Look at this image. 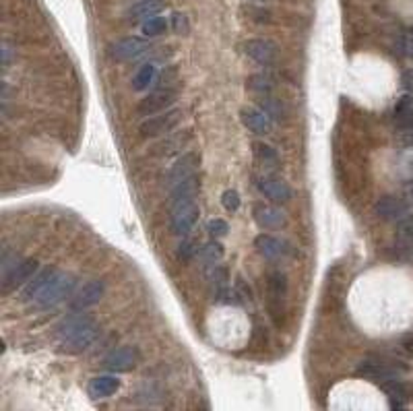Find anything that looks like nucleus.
<instances>
[{"label": "nucleus", "instance_id": "f257e3e1", "mask_svg": "<svg viewBox=\"0 0 413 411\" xmlns=\"http://www.w3.org/2000/svg\"><path fill=\"white\" fill-rule=\"evenodd\" d=\"M56 341L59 348L66 353L85 352L98 337V325L87 314H72L64 318L56 327Z\"/></svg>", "mask_w": 413, "mask_h": 411}, {"label": "nucleus", "instance_id": "f03ea898", "mask_svg": "<svg viewBox=\"0 0 413 411\" xmlns=\"http://www.w3.org/2000/svg\"><path fill=\"white\" fill-rule=\"evenodd\" d=\"M77 288V277L72 273L59 271L52 281L42 290V294L33 300V310H50L62 304L66 297H70Z\"/></svg>", "mask_w": 413, "mask_h": 411}, {"label": "nucleus", "instance_id": "7ed1b4c3", "mask_svg": "<svg viewBox=\"0 0 413 411\" xmlns=\"http://www.w3.org/2000/svg\"><path fill=\"white\" fill-rule=\"evenodd\" d=\"M182 122V110L172 108L164 114H157V116L145 118L141 124H139V134L143 139H164L168 134H172L180 126Z\"/></svg>", "mask_w": 413, "mask_h": 411}, {"label": "nucleus", "instance_id": "20e7f679", "mask_svg": "<svg viewBox=\"0 0 413 411\" xmlns=\"http://www.w3.org/2000/svg\"><path fill=\"white\" fill-rule=\"evenodd\" d=\"M267 306L271 316L277 320L286 314V300H288V277L279 269H271L267 273Z\"/></svg>", "mask_w": 413, "mask_h": 411}, {"label": "nucleus", "instance_id": "39448f33", "mask_svg": "<svg viewBox=\"0 0 413 411\" xmlns=\"http://www.w3.org/2000/svg\"><path fill=\"white\" fill-rule=\"evenodd\" d=\"M355 372H357V376H364V378H368V380H374V382L382 385V382H387V380L399 376V366H397V362H393V359L378 357V355H370V357H366V359L359 362V366H357Z\"/></svg>", "mask_w": 413, "mask_h": 411}, {"label": "nucleus", "instance_id": "423d86ee", "mask_svg": "<svg viewBox=\"0 0 413 411\" xmlns=\"http://www.w3.org/2000/svg\"><path fill=\"white\" fill-rule=\"evenodd\" d=\"M178 98V89H159V91H151L147 93V98L143 102H139L137 114L141 118H151L157 114H164L168 110H172L174 102Z\"/></svg>", "mask_w": 413, "mask_h": 411}, {"label": "nucleus", "instance_id": "0eeeda50", "mask_svg": "<svg viewBox=\"0 0 413 411\" xmlns=\"http://www.w3.org/2000/svg\"><path fill=\"white\" fill-rule=\"evenodd\" d=\"M198 162H201V157H198L196 151L182 153L176 162L170 166V170L166 174V180H164L166 182V188L172 190V188H176L178 184H182L184 180L194 176V170L198 168Z\"/></svg>", "mask_w": 413, "mask_h": 411}, {"label": "nucleus", "instance_id": "6e6552de", "mask_svg": "<svg viewBox=\"0 0 413 411\" xmlns=\"http://www.w3.org/2000/svg\"><path fill=\"white\" fill-rule=\"evenodd\" d=\"M104 294H106V284H104L102 279H91V281H87V284H83V286L77 290V294L72 295L70 308H72L75 312H85V310L93 308L95 304H100Z\"/></svg>", "mask_w": 413, "mask_h": 411}, {"label": "nucleus", "instance_id": "1a4fd4ad", "mask_svg": "<svg viewBox=\"0 0 413 411\" xmlns=\"http://www.w3.org/2000/svg\"><path fill=\"white\" fill-rule=\"evenodd\" d=\"M139 359H141V353L137 348H132V346H122V348H116V350H112V352L108 353L106 357H104V362H102V366L108 370V372H130L132 368H137V364H139Z\"/></svg>", "mask_w": 413, "mask_h": 411}, {"label": "nucleus", "instance_id": "9d476101", "mask_svg": "<svg viewBox=\"0 0 413 411\" xmlns=\"http://www.w3.org/2000/svg\"><path fill=\"white\" fill-rule=\"evenodd\" d=\"M374 213L382 219V222H403L405 217H410V205L407 201L393 196V194H384L374 203Z\"/></svg>", "mask_w": 413, "mask_h": 411}, {"label": "nucleus", "instance_id": "9b49d317", "mask_svg": "<svg viewBox=\"0 0 413 411\" xmlns=\"http://www.w3.org/2000/svg\"><path fill=\"white\" fill-rule=\"evenodd\" d=\"M149 50H151V46H149L147 40L130 36V38H122L116 44L110 46V56L118 60V62H128V60H137L145 56Z\"/></svg>", "mask_w": 413, "mask_h": 411}, {"label": "nucleus", "instance_id": "f8f14e48", "mask_svg": "<svg viewBox=\"0 0 413 411\" xmlns=\"http://www.w3.org/2000/svg\"><path fill=\"white\" fill-rule=\"evenodd\" d=\"M36 271H38V261L36 258H23L10 273H6L2 277V294H10L19 288L23 290L29 284V279Z\"/></svg>", "mask_w": 413, "mask_h": 411}, {"label": "nucleus", "instance_id": "ddd939ff", "mask_svg": "<svg viewBox=\"0 0 413 411\" xmlns=\"http://www.w3.org/2000/svg\"><path fill=\"white\" fill-rule=\"evenodd\" d=\"M242 48L248 59L254 60L260 66H271L277 60V46L271 40H265V38L246 40Z\"/></svg>", "mask_w": 413, "mask_h": 411}, {"label": "nucleus", "instance_id": "4468645a", "mask_svg": "<svg viewBox=\"0 0 413 411\" xmlns=\"http://www.w3.org/2000/svg\"><path fill=\"white\" fill-rule=\"evenodd\" d=\"M196 192H198V178L192 176L188 180H184L182 184H178L176 188L170 190V196H168V211H178V209H184L188 205H194V199H196Z\"/></svg>", "mask_w": 413, "mask_h": 411}, {"label": "nucleus", "instance_id": "2eb2a0df", "mask_svg": "<svg viewBox=\"0 0 413 411\" xmlns=\"http://www.w3.org/2000/svg\"><path fill=\"white\" fill-rule=\"evenodd\" d=\"M254 248L269 261H281L292 254V246L286 240H279L275 235L258 234L254 238Z\"/></svg>", "mask_w": 413, "mask_h": 411}, {"label": "nucleus", "instance_id": "dca6fc26", "mask_svg": "<svg viewBox=\"0 0 413 411\" xmlns=\"http://www.w3.org/2000/svg\"><path fill=\"white\" fill-rule=\"evenodd\" d=\"M192 141V130H180V132H172L168 137H164L153 149H151V155L155 157H172L178 155L180 151L186 149V145Z\"/></svg>", "mask_w": 413, "mask_h": 411}, {"label": "nucleus", "instance_id": "f3484780", "mask_svg": "<svg viewBox=\"0 0 413 411\" xmlns=\"http://www.w3.org/2000/svg\"><path fill=\"white\" fill-rule=\"evenodd\" d=\"M252 217L258 224V228H263V230H281L288 224V217L281 209L271 207V205H263V203L254 207Z\"/></svg>", "mask_w": 413, "mask_h": 411}, {"label": "nucleus", "instance_id": "a211bd4d", "mask_svg": "<svg viewBox=\"0 0 413 411\" xmlns=\"http://www.w3.org/2000/svg\"><path fill=\"white\" fill-rule=\"evenodd\" d=\"M196 222H198V207L194 203V205H188L184 209L170 213V232L174 235L190 234V230L196 226Z\"/></svg>", "mask_w": 413, "mask_h": 411}, {"label": "nucleus", "instance_id": "6ab92c4d", "mask_svg": "<svg viewBox=\"0 0 413 411\" xmlns=\"http://www.w3.org/2000/svg\"><path fill=\"white\" fill-rule=\"evenodd\" d=\"M258 190L263 192V196H267L269 201L279 203V205L292 201V188H290V184L283 182V180H279V178H260L258 180Z\"/></svg>", "mask_w": 413, "mask_h": 411}, {"label": "nucleus", "instance_id": "aec40b11", "mask_svg": "<svg viewBox=\"0 0 413 411\" xmlns=\"http://www.w3.org/2000/svg\"><path fill=\"white\" fill-rule=\"evenodd\" d=\"M56 273H59V269H56V267H46V269L38 271V273L29 279V284L21 290V302H23V304L33 302L38 295L42 294V290L52 281V277H54Z\"/></svg>", "mask_w": 413, "mask_h": 411}, {"label": "nucleus", "instance_id": "412c9836", "mask_svg": "<svg viewBox=\"0 0 413 411\" xmlns=\"http://www.w3.org/2000/svg\"><path fill=\"white\" fill-rule=\"evenodd\" d=\"M240 120L254 134H267L271 130V120H269V116L263 110H258V108H252V106L242 108L240 110Z\"/></svg>", "mask_w": 413, "mask_h": 411}, {"label": "nucleus", "instance_id": "4be33fe9", "mask_svg": "<svg viewBox=\"0 0 413 411\" xmlns=\"http://www.w3.org/2000/svg\"><path fill=\"white\" fill-rule=\"evenodd\" d=\"M120 389V380L114 374H104V376H95L89 382V395L93 399H106L112 397Z\"/></svg>", "mask_w": 413, "mask_h": 411}, {"label": "nucleus", "instance_id": "5701e85b", "mask_svg": "<svg viewBox=\"0 0 413 411\" xmlns=\"http://www.w3.org/2000/svg\"><path fill=\"white\" fill-rule=\"evenodd\" d=\"M252 155H254L256 164L263 166V168H267V170H277L279 168V153L269 143L254 141L252 143Z\"/></svg>", "mask_w": 413, "mask_h": 411}, {"label": "nucleus", "instance_id": "b1692460", "mask_svg": "<svg viewBox=\"0 0 413 411\" xmlns=\"http://www.w3.org/2000/svg\"><path fill=\"white\" fill-rule=\"evenodd\" d=\"M380 387H382V391L387 393V397H389L393 403H399V405H401V403H407V401L412 399V385L405 382V380L399 378V376H395V378L382 382Z\"/></svg>", "mask_w": 413, "mask_h": 411}, {"label": "nucleus", "instance_id": "393cba45", "mask_svg": "<svg viewBox=\"0 0 413 411\" xmlns=\"http://www.w3.org/2000/svg\"><path fill=\"white\" fill-rule=\"evenodd\" d=\"M166 2L164 0H139L130 10H128V17L132 21H149L153 17H157L162 10H164Z\"/></svg>", "mask_w": 413, "mask_h": 411}, {"label": "nucleus", "instance_id": "a878e982", "mask_svg": "<svg viewBox=\"0 0 413 411\" xmlns=\"http://www.w3.org/2000/svg\"><path fill=\"white\" fill-rule=\"evenodd\" d=\"M393 124L399 128V130H407L413 128V95H403L395 110H393Z\"/></svg>", "mask_w": 413, "mask_h": 411}, {"label": "nucleus", "instance_id": "bb28decb", "mask_svg": "<svg viewBox=\"0 0 413 411\" xmlns=\"http://www.w3.org/2000/svg\"><path fill=\"white\" fill-rule=\"evenodd\" d=\"M155 81H157V66H155L153 62H147V64H143V66L134 72V77H132V89H134V91L153 89Z\"/></svg>", "mask_w": 413, "mask_h": 411}, {"label": "nucleus", "instance_id": "cd10ccee", "mask_svg": "<svg viewBox=\"0 0 413 411\" xmlns=\"http://www.w3.org/2000/svg\"><path fill=\"white\" fill-rule=\"evenodd\" d=\"M224 254H226L224 244L217 242V240H211V242H207V244L201 246V250H198V261H201L205 267H211V265H217V263L224 258Z\"/></svg>", "mask_w": 413, "mask_h": 411}, {"label": "nucleus", "instance_id": "c85d7f7f", "mask_svg": "<svg viewBox=\"0 0 413 411\" xmlns=\"http://www.w3.org/2000/svg\"><path fill=\"white\" fill-rule=\"evenodd\" d=\"M258 110H263L271 122H283L288 118L286 112V106L281 104V100H275L271 95H265V98H258Z\"/></svg>", "mask_w": 413, "mask_h": 411}, {"label": "nucleus", "instance_id": "c756f323", "mask_svg": "<svg viewBox=\"0 0 413 411\" xmlns=\"http://www.w3.org/2000/svg\"><path fill=\"white\" fill-rule=\"evenodd\" d=\"M246 87L252 91V93H256L258 98H265V95H271V91H273V79L269 77V75H265V72H254V75H250L248 79H246Z\"/></svg>", "mask_w": 413, "mask_h": 411}, {"label": "nucleus", "instance_id": "7c9ffc66", "mask_svg": "<svg viewBox=\"0 0 413 411\" xmlns=\"http://www.w3.org/2000/svg\"><path fill=\"white\" fill-rule=\"evenodd\" d=\"M205 277L215 286V290H217V288H226V286H230V269H228L226 265H221V263L207 267Z\"/></svg>", "mask_w": 413, "mask_h": 411}, {"label": "nucleus", "instance_id": "2f4dec72", "mask_svg": "<svg viewBox=\"0 0 413 411\" xmlns=\"http://www.w3.org/2000/svg\"><path fill=\"white\" fill-rule=\"evenodd\" d=\"M178 85V68L176 66H166L162 70V75L157 77L155 85L151 91H159V89H176Z\"/></svg>", "mask_w": 413, "mask_h": 411}, {"label": "nucleus", "instance_id": "473e14b6", "mask_svg": "<svg viewBox=\"0 0 413 411\" xmlns=\"http://www.w3.org/2000/svg\"><path fill=\"white\" fill-rule=\"evenodd\" d=\"M397 238H399V244L405 246L407 250L413 252V217H405L403 222L397 224Z\"/></svg>", "mask_w": 413, "mask_h": 411}, {"label": "nucleus", "instance_id": "72a5a7b5", "mask_svg": "<svg viewBox=\"0 0 413 411\" xmlns=\"http://www.w3.org/2000/svg\"><path fill=\"white\" fill-rule=\"evenodd\" d=\"M143 36H147V38H157V36H162V33H166V29H168V21L164 19V17H153V19H149V21H145L143 23Z\"/></svg>", "mask_w": 413, "mask_h": 411}, {"label": "nucleus", "instance_id": "f704fd0d", "mask_svg": "<svg viewBox=\"0 0 413 411\" xmlns=\"http://www.w3.org/2000/svg\"><path fill=\"white\" fill-rule=\"evenodd\" d=\"M198 246H196V242L194 240H182L180 242V246H178V261H182V263H188L190 258H194V256H198Z\"/></svg>", "mask_w": 413, "mask_h": 411}, {"label": "nucleus", "instance_id": "c9c22d12", "mask_svg": "<svg viewBox=\"0 0 413 411\" xmlns=\"http://www.w3.org/2000/svg\"><path fill=\"white\" fill-rule=\"evenodd\" d=\"M21 261H23V258L19 256V252H15V250H4V252H2V277H4L6 273H10Z\"/></svg>", "mask_w": 413, "mask_h": 411}, {"label": "nucleus", "instance_id": "e433bc0d", "mask_svg": "<svg viewBox=\"0 0 413 411\" xmlns=\"http://www.w3.org/2000/svg\"><path fill=\"white\" fill-rule=\"evenodd\" d=\"M395 48H397V52H399L401 56L413 60V33H405V36H401V38L397 40Z\"/></svg>", "mask_w": 413, "mask_h": 411}, {"label": "nucleus", "instance_id": "4c0bfd02", "mask_svg": "<svg viewBox=\"0 0 413 411\" xmlns=\"http://www.w3.org/2000/svg\"><path fill=\"white\" fill-rule=\"evenodd\" d=\"M240 203H242V199H240V194H237L234 188L224 190V194H221V205H224L230 213H234V211L240 209Z\"/></svg>", "mask_w": 413, "mask_h": 411}, {"label": "nucleus", "instance_id": "58836bf2", "mask_svg": "<svg viewBox=\"0 0 413 411\" xmlns=\"http://www.w3.org/2000/svg\"><path fill=\"white\" fill-rule=\"evenodd\" d=\"M215 302H217V304H224V306L237 304L236 290H230V286H226V288H217V290H215Z\"/></svg>", "mask_w": 413, "mask_h": 411}, {"label": "nucleus", "instance_id": "ea45409f", "mask_svg": "<svg viewBox=\"0 0 413 411\" xmlns=\"http://www.w3.org/2000/svg\"><path fill=\"white\" fill-rule=\"evenodd\" d=\"M207 230H209V234L213 238H224V235L230 234V224L224 222V219H211L207 224Z\"/></svg>", "mask_w": 413, "mask_h": 411}, {"label": "nucleus", "instance_id": "a19ab883", "mask_svg": "<svg viewBox=\"0 0 413 411\" xmlns=\"http://www.w3.org/2000/svg\"><path fill=\"white\" fill-rule=\"evenodd\" d=\"M172 27H174V31H176V33L186 36V33H188V21H186V17H184V15H180V13H176V15L172 17Z\"/></svg>", "mask_w": 413, "mask_h": 411}, {"label": "nucleus", "instance_id": "79ce46f5", "mask_svg": "<svg viewBox=\"0 0 413 411\" xmlns=\"http://www.w3.org/2000/svg\"><path fill=\"white\" fill-rule=\"evenodd\" d=\"M401 87H403L410 95H413V68H407V70L401 75Z\"/></svg>", "mask_w": 413, "mask_h": 411}, {"label": "nucleus", "instance_id": "37998d69", "mask_svg": "<svg viewBox=\"0 0 413 411\" xmlns=\"http://www.w3.org/2000/svg\"><path fill=\"white\" fill-rule=\"evenodd\" d=\"M399 141L403 145H413V128H407V130H399Z\"/></svg>", "mask_w": 413, "mask_h": 411}, {"label": "nucleus", "instance_id": "c03bdc74", "mask_svg": "<svg viewBox=\"0 0 413 411\" xmlns=\"http://www.w3.org/2000/svg\"><path fill=\"white\" fill-rule=\"evenodd\" d=\"M401 346H403V350H405V352L412 353L413 355V333H410V335H405V337H403Z\"/></svg>", "mask_w": 413, "mask_h": 411}, {"label": "nucleus", "instance_id": "a18cd8bd", "mask_svg": "<svg viewBox=\"0 0 413 411\" xmlns=\"http://www.w3.org/2000/svg\"><path fill=\"white\" fill-rule=\"evenodd\" d=\"M405 194H407V199H410V201H413V180L407 184V186H405Z\"/></svg>", "mask_w": 413, "mask_h": 411}, {"label": "nucleus", "instance_id": "49530a36", "mask_svg": "<svg viewBox=\"0 0 413 411\" xmlns=\"http://www.w3.org/2000/svg\"><path fill=\"white\" fill-rule=\"evenodd\" d=\"M395 411H403V410H395Z\"/></svg>", "mask_w": 413, "mask_h": 411}]
</instances>
